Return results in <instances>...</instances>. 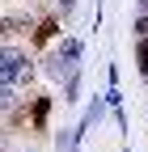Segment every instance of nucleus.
Wrapping results in <instances>:
<instances>
[{"instance_id": "obj_12", "label": "nucleus", "mask_w": 148, "mask_h": 152, "mask_svg": "<svg viewBox=\"0 0 148 152\" xmlns=\"http://www.w3.org/2000/svg\"><path fill=\"white\" fill-rule=\"evenodd\" d=\"M55 9H59V17H68L72 9H76V0H55Z\"/></svg>"}, {"instance_id": "obj_14", "label": "nucleus", "mask_w": 148, "mask_h": 152, "mask_svg": "<svg viewBox=\"0 0 148 152\" xmlns=\"http://www.w3.org/2000/svg\"><path fill=\"white\" fill-rule=\"evenodd\" d=\"M136 9H140V13H148V0H136Z\"/></svg>"}, {"instance_id": "obj_6", "label": "nucleus", "mask_w": 148, "mask_h": 152, "mask_svg": "<svg viewBox=\"0 0 148 152\" xmlns=\"http://www.w3.org/2000/svg\"><path fill=\"white\" fill-rule=\"evenodd\" d=\"M17 110V85H0V114Z\"/></svg>"}, {"instance_id": "obj_2", "label": "nucleus", "mask_w": 148, "mask_h": 152, "mask_svg": "<svg viewBox=\"0 0 148 152\" xmlns=\"http://www.w3.org/2000/svg\"><path fill=\"white\" fill-rule=\"evenodd\" d=\"M38 72L47 76V80H51V85H64V80H68V76H72V72H76V68H72L68 59H59V55H55V51H47V55H42V59H38Z\"/></svg>"}, {"instance_id": "obj_5", "label": "nucleus", "mask_w": 148, "mask_h": 152, "mask_svg": "<svg viewBox=\"0 0 148 152\" xmlns=\"http://www.w3.org/2000/svg\"><path fill=\"white\" fill-rule=\"evenodd\" d=\"M55 55H59V59H68L72 68H76L81 55H85V42H81V38H59V42H55Z\"/></svg>"}, {"instance_id": "obj_11", "label": "nucleus", "mask_w": 148, "mask_h": 152, "mask_svg": "<svg viewBox=\"0 0 148 152\" xmlns=\"http://www.w3.org/2000/svg\"><path fill=\"white\" fill-rule=\"evenodd\" d=\"M136 38H148V13L136 17Z\"/></svg>"}, {"instance_id": "obj_10", "label": "nucleus", "mask_w": 148, "mask_h": 152, "mask_svg": "<svg viewBox=\"0 0 148 152\" xmlns=\"http://www.w3.org/2000/svg\"><path fill=\"white\" fill-rule=\"evenodd\" d=\"M72 140H76V131H59V135H55V148H59V152H64V148H68Z\"/></svg>"}, {"instance_id": "obj_1", "label": "nucleus", "mask_w": 148, "mask_h": 152, "mask_svg": "<svg viewBox=\"0 0 148 152\" xmlns=\"http://www.w3.org/2000/svg\"><path fill=\"white\" fill-rule=\"evenodd\" d=\"M34 72H38V68H34V59L21 47H4V51H0V85H17V89H21V85L34 80Z\"/></svg>"}, {"instance_id": "obj_8", "label": "nucleus", "mask_w": 148, "mask_h": 152, "mask_svg": "<svg viewBox=\"0 0 148 152\" xmlns=\"http://www.w3.org/2000/svg\"><path fill=\"white\" fill-rule=\"evenodd\" d=\"M76 93H81V72H72L64 80V102H76Z\"/></svg>"}, {"instance_id": "obj_9", "label": "nucleus", "mask_w": 148, "mask_h": 152, "mask_svg": "<svg viewBox=\"0 0 148 152\" xmlns=\"http://www.w3.org/2000/svg\"><path fill=\"white\" fill-rule=\"evenodd\" d=\"M136 64H140V72L148 76V38H136Z\"/></svg>"}, {"instance_id": "obj_7", "label": "nucleus", "mask_w": 148, "mask_h": 152, "mask_svg": "<svg viewBox=\"0 0 148 152\" xmlns=\"http://www.w3.org/2000/svg\"><path fill=\"white\" fill-rule=\"evenodd\" d=\"M47 110H51V97H38V102H34V110H30L34 127H42V123H47Z\"/></svg>"}, {"instance_id": "obj_3", "label": "nucleus", "mask_w": 148, "mask_h": 152, "mask_svg": "<svg viewBox=\"0 0 148 152\" xmlns=\"http://www.w3.org/2000/svg\"><path fill=\"white\" fill-rule=\"evenodd\" d=\"M51 38L59 42V17H55V13L42 17V21H34V30H30V42H34V47H47Z\"/></svg>"}, {"instance_id": "obj_13", "label": "nucleus", "mask_w": 148, "mask_h": 152, "mask_svg": "<svg viewBox=\"0 0 148 152\" xmlns=\"http://www.w3.org/2000/svg\"><path fill=\"white\" fill-rule=\"evenodd\" d=\"M4 148H9V131L0 127V152H4Z\"/></svg>"}, {"instance_id": "obj_4", "label": "nucleus", "mask_w": 148, "mask_h": 152, "mask_svg": "<svg viewBox=\"0 0 148 152\" xmlns=\"http://www.w3.org/2000/svg\"><path fill=\"white\" fill-rule=\"evenodd\" d=\"M34 30V17L26 13H9V17H0V38H21Z\"/></svg>"}]
</instances>
